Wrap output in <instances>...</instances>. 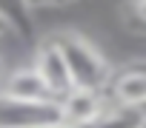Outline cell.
Instances as JSON below:
<instances>
[{
	"mask_svg": "<svg viewBox=\"0 0 146 128\" xmlns=\"http://www.w3.org/2000/svg\"><path fill=\"white\" fill-rule=\"evenodd\" d=\"M132 14H135L137 23L146 26V0H132Z\"/></svg>",
	"mask_w": 146,
	"mask_h": 128,
	"instance_id": "9",
	"label": "cell"
},
{
	"mask_svg": "<svg viewBox=\"0 0 146 128\" xmlns=\"http://www.w3.org/2000/svg\"><path fill=\"white\" fill-rule=\"evenodd\" d=\"M143 128H146V125H143Z\"/></svg>",
	"mask_w": 146,
	"mask_h": 128,
	"instance_id": "13",
	"label": "cell"
},
{
	"mask_svg": "<svg viewBox=\"0 0 146 128\" xmlns=\"http://www.w3.org/2000/svg\"><path fill=\"white\" fill-rule=\"evenodd\" d=\"M57 103H60V117L63 120L75 122V125H89L92 120H98L109 108L112 97L106 100V91L75 86V88H69L63 97H57Z\"/></svg>",
	"mask_w": 146,
	"mask_h": 128,
	"instance_id": "4",
	"label": "cell"
},
{
	"mask_svg": "<svg viewBox=\"0 0 146 128\" xmlns=\"http://www.w3.org/2000/svg\"><path fill=\"white\" fill-rule=\"evenodd\" d=\"M40 128H83V125H75V122H69V120H54V122H46V125H40Z\"/></svg>",
	"mask_w": 146,
	"mask_h": 128,
	"instance_id": "11",
	"label": "cell"
},
{
	"mask_svg": "<svg viewBox=\"0 0 146 128\" xmlns=\"http://www.w3.org/2000/svg\"><path fill=\"white\" fill-rule=\"evenodd\" d=\"M15 31V23H12V17L6 14V12H0V37H6V34H12Z\"/></svg>",
	"mask_w": 146,
	"mask_h": 128,
	"instance_id": "10",
	"label": "cell"
},
{
	"mask_svg": "<svg viewBox=\"0 0 146 128\" xmlns=\"http://www.w3.org/2000/svg\"><path fill=\"white\" fill-rule=\"evenodd\" d=\"M32 63L37 66V71L43 74V80H46V86H49V91H52L54 97H63L69 88H75L69 63H66V57H63V51H60V46H57L54 37H46V40L37 46Z\"/></svg>",
	"mask_w": 146,
	"mask_h": 128,
	"instance_id": "3",
	"label": "cell"
},
{
	"mask_svg": "<svg viewBox=\"0 0 146 128\" xmlns=\"http://www.w3.org/2000/svg\"><path fill=\"white\" fill-rule=\"evenodd\" d=\"M106 91L115 103L129 105V108H140L146 103V60L129 63L120 71H115Z\"/></svg>",
	"mask_w": 146,
	"mask_h": 128,
	"instance_id": "5",
	"label": "cell"
},
{
	"mask_svg": "<svg viewBox=\"0 0 146 128\" xmlns=\"http://www.w3.org/2000/svg\"><path fill=\"white\" fill-rule=\"evenodd\" d=\"M143 125H146V117L140 114V108H129L112 100L109 108L83 128H143Z\"/></svg>",
	"mask_w": 146,
	"mask_h": 128,
	"instance_id": "7",
	"label": "cell"
},
{
	"mask_svg": "<svg viewBox=\"0 0 146 128\" xmlns=\"http://www.w3.org/2000/svg\"><path fill=\"white\" fill-rule=\"evenodd\" d=\"M69 63V71H72V80L80 88H98V91H106L109 83H112V66L106 54L80 31L75 29H63V31H54L52 34Z\"/></svg>",
	"mask_w": 146,
	"mask_h": 128,
	"instance_id": "1",
	"label": "cell"
},
{
	"mask_svg": "<svg viewBox=\"0 0 146 128\" xmlns=\"http://www.w3.org/2000/svg\"><path fill=\"white\" fill-rule=\"evenodd\" d=\"M0 91L9 94V97H20V100H49V97H54L49 91V86H46V80L37 71L35 63H29V66H17V69L6 71L3 80H0Z\"/></svg>",
	"mask_w": 146,
	"mask_h": 128,
	"instance_id": "6",
	"label": "cell"
},
{
	"mask_svg": "<svg viewBox=\"0 0 146 128\" xmlns=\"http://www.w3.org/2000/svg\"><path fill=\"white\" fill-rule=\"evenodd\" d=\"M60 120V103L49 100H20L0 91V128H40Z\"/></svg>",
	"mask_w": 146,
	"mask_h": 128,
	"instance_id": "2",
	"label": "cell"
},
{
	"mask_svg": "<svg viewBox=\"0 0 146 128\" xmlns=\"http://www.w3.org/2000/svg\"><path fill=\"white\" fill-rule=\"evenodd\" d=\"M140 114H143V117H146V103H143V105H140Z\"/></svg>",
	"mask_w": 146,
	"mask_h": 128,
	"instance_id": "12",
	"label": "cell"
},
{
	"mask_svg": "<svg viewBox=\"0 0 146 128\" xmlns=\"http://www.w3.org/2000/svg\"><path fill=\"white\" fill-rule=\"evenodd\" d=\"M29 9H66L72 6L75 0H23Z\"/></svg>",
	"mask_w": 146,
	"mask_h": 128,
	"instance_id": "8",
	"label": "cell"
}]
</instances>
